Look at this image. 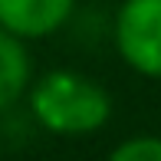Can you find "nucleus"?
<instances>
[{
  "mask_svg": "<svg viewBox=\"0 0 161 161\" xmlns=\"http://www.w3.org/2000/svg\"><path fill=\"white\" fill-rule=\"evenodd\" d=\"M30 108L49 135L86 138L96 135L112 119V96L105 86L76 69H49L30 89Z\"/></svg>",
  "mask_w": 161,
  "mask_h": 161,
  "instance_id": "obj_1",
  "label": "nucleus"
},
{
  "mask_svg": "<svg viewBox=\"0 0 161 161\" xmlns=\"http://www.w3.org/2000/svg\"><path fill=\"white\" fill-rule=\"evenodd\" d=\"M112 36L131 72L161 79V0H122Z\"/></svg>",
  "mask_w": 161,
  "mask_h": 161,
  "instance_id": "obj_2",
  "label": "nucleus"
},
{
  "mask_svg": "<svg viewBox=\"0 0 161 161\" xmlns=\"http://www.w3.org/2000/svg\"><path fill=\"white\" fill-rule=\"evenodd\" d=\"M76 0H0V30L17 40H43L63 30Z\"/></svg>",
  "mask_w": 161,
  "mask_h": 161,
  "instance_id": "obj_3",
  "label": "nucleus"
},
{
  "mask_svg": "<svg viewBox=\"0 0 161 161\" xmlns=\"http://www.w3.org/2000/svg\"><path fill=\"white\" fill-rule=\"evenodd\" d=\"M26 86H30V53L23 40L0 30V112L20 102Z\"/></svg>",
  "mask_w": 161,
  "mask_h": 161,
  "instance_id": "obj_4",
  "label": "nucleus"
},
{
  "mask_svg": "<svg viewBox=\"0 0 161 161\" xmlns=\"http://www.w3.org/2000/svg\"><path fill=\"white\" fill-rule=\"evenodd\" d=\"M105 161H161V135H131L115 145Z\"/></svg>",
  "mask_w": 161,
  "mask_h": 161,
  "instance_id": "obj_5",
  "label": "nucleus"
}]
</instances>
